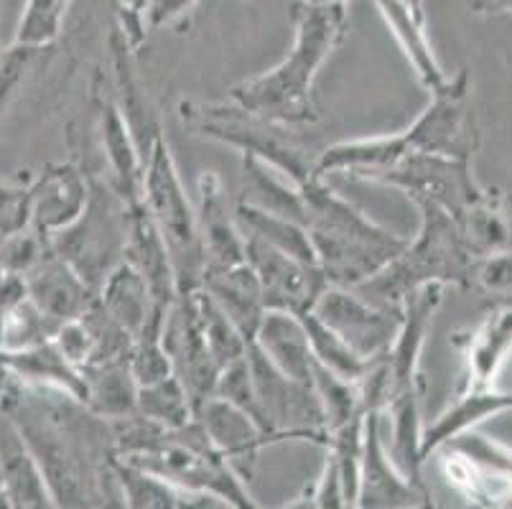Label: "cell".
Listing matches in <instances>:
<instances>
[{"mask_svg":"<svg viewBox=\"0 0 512 509\" xmlns=\"http://www.w3.org/2000/svg\"><path fill=\"white\" fill-rule=\"evenodd\" d=\"M0 408L16 420L34 451L57 507H125L115 476L113 420L69 392L26 385L11 375Z\"/></svg>","mask_w":512,"mask_h":509,"instance_id":"1","label":"cell"},{"mask_svg":"<svg viewBox=\"0 0 512 509\" xmlns=\"http://www.w3.org/2000/svg\"><path fill=\"white\" fill-rule=\"evenodd\" d=\"M293 28L291 51L268 72L230 87V100L265 120L301 128L321 115L314 82L347 34V3H296Z\"/></svg>","mask_w":512,"mask_h":509,"instance_id":"2","label":"cell"},{"mask_svg":"<svg viewBox=\"0 0 512 509\" xmlns=\"http://www.w3.org/2000/svg\"><path fill=\"white\" fill-rule=\"evenodd\" d=\"M304 202V227L329 286H362L393 263L411 240L377 224L319 176L304 184Z\"/></svg>","mask_w":512,"mask_h":509,"instance_id":"3","label":"cell"},{"mask_svg":"<svg viewBox=\"0 0 512 509\" xmlns=\"http://www.w3.org/2000/svg\"><path fill=\"white\" fill-rule=\"evenodd\" d=\"M418 212H421V230L413 240H408L406 250L393 263L385 265L375 278L355 288L380 306L403 311L408 296L428 283L469 288L474 255L454 214L436 204H418Z\"/></svg>","mask_w":512,"mask_h":509,"instance_id":"4","label":"cell"},{"mask_svg":"<svg viewBox=\"0 0 512 509\" xmlns=\"http://www.w3.org/2000/svg\"><path fill=\"white\" fill-rule=\"evenodd\" d=\"M181 123L202 138L222 143L240 151V156H253L271 163L278 171L304 186L314 179L316 156L301 143L291 128L265 120L235 102H181Z\"/></svg>","mask_w":512,"mask_h":509,"instance_id":"5","label":"cell"},{"mask_svg":"<svg viewBox=\"0 0 512 509\" xmlns=\"http://www.w3.org/2000/svg\"><path fill=\"white\" fill-rule=\"evenodd\" d=\"M141 204L169 245L171 260L176 268L179 293L197 291L202 286L204 250L199 235V219L192 199L186 196L184 184L179 179L171 148L164 133H158L146 156L143 171V196Z\"/></svg>","mask_w":512,"mask_h":509,"instance_id":"6","label":"cell"},{"mask_svg":"<svg viewBox=\"0 0 512 509\" xmlns=\"http://www.w3.org/2000/svg\"><path fill=\"white\" fill-rule=\"evenodd\" d=\"M130 214L133 204L125 202L110 181L90 176L87 207L69 227L51 237V247L77 270L87 286L100 291L107 275L125 260Z\"/></svg>","mask_w":512,"mask_h":509,"instance_id":"7","label":"cell"},{"mask_svg":"<svg viewBox=\"0 0 512 509\" xmlns=\"http://www.w3.org/2000/svg\"><path fill=\"white\" fill-rule=\"evenodd\" d=\"M248 362L255 385V420L268 443L309 441L327 448V418L314 385L283 375L253 342L248 347Z\"/></svg>","mask_w":512,"mask_h":509,"instance_id":"8","label":"cell"},{"mask_svg":"<svg viewBox=\"0 0 512 509\" xmlns=\"http://www.w3.org/2000/svg\"><path fill=\"white\" fill-rule=\"evenodd\" d=\"M400 133L411 153H434L472 163L482 146V133L472 110V84L467 69L449 74V82L431 92L426 110Z\"/></svg>","mask_w":512,"mask_h":509,"instance_id":"9","label":"cell"},{"mask_svg":"<svg viewBox=\"0 0 512 509\" xmlns=\"http://www.w3.org/2000/svg\"><path fill=\"white\" fill-rule=\"evenodd\" d=\"M370 181L403 191L416 207L436 204L454 217H459L484 189L474 181L472 163L434 153H408Z\"/></svg>","mask_w":512,"mask_h":509,"instance_id":"10","label":"cell"},{"mask_svg":"<svg viewBox=\"0 0 512 509\" xmlns=\"http://www.w3.org/2000/svg\"><path fill=\"white\" fill-rule=\"evenodd\" d=\"M311 314L319 316L360 357L370 359V362L380 359L393 347L400 321H403V311L398 308L380 306V303L360 296V291L355 288L342 286L324 288L319 301L311 308Z\"/></svg>","mask_w":512,"mask_h":509,"instance_id":"11","label":"cell"},{"mask_svg":"<svg viewBox=\"0 0 512 509\" xmlns=\"http://www.w3.org/2000/svg\"><path fill=\"white\" fill-rule=\"evenodd\" d=\"M245 260L258 275L268 311L309 314L321 291L329 286L316 263H306L253 237H245Z\"/></svg>","mask_w":512,"mask_h":509,"instance_id":"12","label":"cell"},{"mask_svg":"<svg viewBox=\"0 0 512 509\" xmlns=\"http://www.w3.org/2000/svg\"><path fill=\"white\" fill-rule=\"evenodd\" d=\"M164 347L171 357L174 375L186 387L194 408L212 398L222 367L212 357L199 324L194 291L179 293L164 321Z\"/></svg>","mask_w":512,"mask_h":509,"instance_id":"13","label":"cell"},{"mask_svg":"<svg viewBox=\"0 0 512 509\" xmlns=\"http://www.w3.org/2000/svg\"><path fill=\"white\" fill-rule=\"evenodd\" d=\"M426 482H413L390 459L383 438V413L367 410L365 443H362V469L357 507L362 509H408L431 507Z\"/></svg>","mask_w":512,"mask_h":509,"instance_id":"14","label":"cell"},{"mask_svg":"<svg viewBox=\"0 0 512 509\" xmlns=\"http://www.w3.org/2000/svg\"><path fill=\"white\" fill-rule=\"evenodd\" d=\"M444 291V283H428V286L418 288L408 296L393 347L380 357L385 370V387H388L385 403L400 395V392L423 390L418 364H421L423 347H426L428 329L434 324L436 311L444 301Z\"/></svg>","mask_w":512,"mask_h":509,"instance_id":"15","label":"cell"},{"mask_svg":"<svg viewBox=\"0 0 512 509\" xmlns=\"http://www.w3.org/2000/svg\"><path fill=\"white\" fill-rule=\"evenodd\" d=\"M90 199V174L72 163L49 166L29 189V227L54 237L82 214Z\"/></svg>","mask_w":512,"mask_h":509,"instance_id":"16","label":"cell"},{"mask_svg":"<svg viewBox=\"0 0 512 509\" xmlns=\"http://www.w3.org/2000/svg\"><path fill=\"white\" fill-rule=\"evenodd\" d=\"M197 420L214 448L230 461L242 479L253 474L258 454L265 446H271L258 420L220 395H212L197 405Z\"/></svg>","mask_w":512,"mask_h":509,"instance_id":"17","label":"cell"},{"mask_svg":"<svg viewBox=\"0 0 512 509\" xmlns=\"http://www.w3.org/2000/svg\"><path fill=\"white\" fill-rule=\"evenodd\" d=\"M199 189V235H202L204 268H227L245 263V235L237 224L235 207L230 204L225 184L214 171H204Z\"/></svg>","mask_w":512,"mask_h":509,"instance_id":"18","label":"cell"},{"mask_svg":"<svg viewBox=\"0 0 512 509\" xmlns=\"http://www.w3.org/2000/svg\"><path fill=\"white\" fill-rule=\"evenodd\" d=\"M97 118H100V140L107 161L105 179L123 196L128 204H141L143 196V171H146V153L130 130L123 110L113 95L100 97L97 102Z\"/></svg>","mask_w":512,"mask_h":509,"instance_id":"19","label":"cell"},{"mask_svg":"<svg viewBox=\"0 0 512 509\" xmlns=\"http://www.w3.org/2000/svg\"><path fill=\"white\" fill-rule=\"evenodd\" d=\"M23 280H26L31 301L57 324L79 319L97 298L95 288L87 286L77 270L67 260L59 258L54 247L46 252L44 260L34 270L23 275Z\"/></svg>","mask_w":512,"mask_h":509,"instance_id":"20","label":"cell"},{"mask_svg":"<svg viewBox=\"0 0 512 509\" xmlns=\"http://www.w3.org/2000/svg\"><path fill=\"white\" fill-rule=\"evenodd\" d=\"M0 474L13 507H57L34 451L18 431L16 420L3 408H0Z\"/></svg>","mask_w":512,"mask_h":509,"instance_id":"21","label":"cell"},{"mask_svg":"<svg viewBox=\"0 0 512 509\" xmlns=\"http://www.w3.org/2000/svg\"><path fill=\"white\" fill-rule=\"evenodd\" d=\"M454 342L467 364L464 387H495L497 375L512 354V306H495Z\"/></svg>","mask_w":512,"mask_h":509,"instance_id":"22","label":"cell"},{"mask_svg":"<svg viewBox=\"0 0 512 509\" xmlns=\"http://www.w3.org/2000/svg\"><path fill=\"white\" fill-rule=\"evenodd\" d=\"M125 263H130L151 286L153 298L158 306L171 308V303L179 298V283H176V268L171 260L169 245L164 235L151 219V214L143 209V204H133L130 214L128 247H125Z\"/></svg>","mask_w":512,"mask_h":509,"instance_id":"23","label":"cell"},{"mask_svg":"<svg viewBox=\"0 0 512 509\" xmlns=\"http://www.w3.org/2000/svg\"><path fill=\"white\" fill-rule=\"evenodd\" d=\"M202 288L212 296V301L235 321L237 329L253 342L255 331L265 316V298L260 280L248 260L227 268H204Z\"/></svg>","mask_w":512,"mask_h":509,"instance_id":"24","label":"cell"},{"mask_svg":"<svg viewBox=\"0 0 512 509\" xmlns=\"http://www.w3.org/2000/svg\"><path fill=\"white\" fill-rule=\"evenodd\" d=\"M505 410H512V395L507 392H497L495 387H462L449 408L434 423L423 426V459L428 461L441 446Z\"/></svg>","mask_w":512,"mask_h":509,"instance_id":"25","label":"cell"},{"mask_svg":"<svg viewBox=\"0 0 512 509\" xmlns=\"http://www.w3.org/2000/svg\"><path fill=\"white\" fill-rule=\"evenodd\" d=\"M253 344L276 364L278 370L296 380L311 382L314 352L304 319L291 311H265Z\"/></svg>","mask_w":512,"mask_h":509,"instance_id":"26","label":"cell"},{"mask_svg":"<svg viewBox=\"0 0 512 509\" xmlns=\"http://www.w3.org/2000/svg\"><path fill=\"white\" fill-rule=\"evenodd\" d=\"M0 367L18 382L41 387H57L69 392L82 403L87 400V382L77 364L64 357L62 349L54 344V339L36 347L21 349V352L0 354Z\"/></svg>","mask_w":512,"mask_h":509,"instance_id":"27","label":"cell"},{"mask_svg":"<svg viewBox=\"0 0 512 509\" xmlns=\"http://www.w3.org/2000/svg\"><path fill=\"white\" fill-rule=\"evenodd\" d=\"M375 3L380 8V16L388 23L390 34L395 36L408 64L416 72L418 82L426 87L428 95L441 90L449 82V74L444 72L426 39V16L413 11L406 0H375Z\"/></svg>","mask_w":512,"mask_h":509,"instance_id":"28","label":"cell"},{"mask_svg":"<svg viewBox=\"0 0 512 509\" xmlns=\"http://www.w3.org/2000/svg\"><path fill=\"white\" fill-rule=\"evenodd\" d=\"M97 298L107 308V314L113 316L133 339L151 324L158 311H169V308L158 306L148 280L125 260L107 275V280L97 291Z\"/></svg>","mask_w":512,"mask_h":509,"instance_id":"29","label":"cell"},{"mask_svg":"<svg viewBox=\"0 0 512 509\" xmlns=\"http://www.w3.org/2000/svg\"><path fill=\"white\" fill-rule=\"evenodd\" d=\"M467 247L474 258L512 247V194L497 189H482L479 196L459 217Z\"/></svg>","mask_w":512,"mask_h":509,"instance_id":"30","label":"cell"},{"mask_svg":"<svg viewBox=\"0 0 512 509\" xmlns=\"http://www.w3.org/2000/svg\"><path fill=\"white\" fill-rule=\"evenodd\" d=\"M240 202L268 209V212L281 214V217L293 219V222H306L304 186L288 179L283 171H278L271 163L260 161V158L242 156Z\"/></svg>","mask_w":512,"mask_h":509,"instance_id":"31","label":"cell"},{"mask_svg":"<svg viewBox=\"0 0 512 509\" xmlns=\"http://www.w3.org/2000/svg\"><path fill=\"white\" fill-rule=\"evenodd\" d=\"M115 476H118L120 492H123L125 507L133 509H184V507H227L222 499L212 494H199L181 489L166 482L164 476L153 471L133 466L128 461H115Z\"/></svg>","mask_w":512,"mask_h":509,"instance_id":"32","label":"cell"},{"mask_svg":"<svg viewBox=\"0 0 512 509\" xmlns=\"http://www.w3.org/2000/svg\"><path fill=\"white\" fill-rule=\"evenodd\" d=\"M133 44L128 41V36L123 31H115L113 34V64H115V102L123 110L125 120H128L130 130L141 143L143 153L148 156L151 151V143L156 140L158 133H164L158 120L151 115V107H148L146 90H143V82L136 72V64H133Z\"/></svg>","mask_w":512,"mask_h":509,"instance_id":"33","label":"cell"},{"mask_svg":"<svg viewBox=\"0 0 512 509\" xmlns=\"http://www.w3.org/2000/svg\"><path fill=\"white\" fill-rule=\"evenodd\" d=\"M82 375L87 382V408L107 420H120L136 413L138 382L130 372V359L90 364Z\"/></svg>","mask_w":512,"mask_h":509,"instance_id":"34","label":"cell"},{"mask_svg":"<svg viewBox=\"0 0 512 509\" xmlns=\"http://www.w3.org/2000/svg\"><path fill=\"white\" fill-rule=\"evenodd\" d=\"M235 217L245 237L268 242V245L278 247V250L288 252V255H296V258L306 260V263H316L314 245H311L309 232H306L301 222H293V219L273 214L268 209L253 207L248 202L235 204Z\"/></svg>","mask_w":512,"mask_h":509,"instance_id":"35","label":"cell"},{"mask_svg":"<svg viewBox=\"0 0 512 509\" xmlns=\"http://www.w3.org/2000/svg\"><path fill=\"white\" fill-rule=\"evenodd\" d=\"M311 385H314L321 408H324V418H327L329 433L347 426L349 420H355L367 413L360 380H347V377L327 370V367L316 362V359H314V372H311Z\"/></svg>","mask_w":512,"mask_h":509,"instance_id":"36","label":"cell"},{"mask_svg":"<svg viewBox=\"0 0 512 509\" xmlns=\"http://www.w3.org/2000/svg\"><path fill=\"white\" fill-rule=\"evenodd\" d=\"M136 413L164 428H181L197 418V408L176 375L138 387Z\"/></svg>","mask_w":512,"mask_h":509,"instance_id":"37","label":"cell"},{"mask_svg":"<svg viewBox=\"0 0 512 509\" xmlns=\"http://www.w3.org/2000/svg\"><path fill=\"white\" fill-rule=\"evenodd\" d=\"M194 303H197L199 324H202V334L204 339H207L209 352H212V357L217 359V364H220L222 370L230 367L232 362H237V359L245 357L250 342L245 339V334L237 329L235 321L212 301V296H209L202 286L194 291Z\"/></svg>","mask_w":512,"mask_h":509,"instance_id":"38","label":"cell"},{"mask_svg":"<svg viewBox=\"0 0 512 509\" xmlns=\"http://www.w3.org/2000/svg\"><path fill=\"white\" fill-rule=\"evenodd\" d=\"M301 319H304L306 331H309L311 352H314L316 362L324 364L327 370L337 372V375L347 377V380H362V377L370 372V367L375 362L360 357V354L349 347L337 331L329 329L319 316H314L309 311V314H304Z\"/></svg>","mask_w":512,"mask_h":509,"instance_id":"39","label":"cell"},{"mask_svg":"<svg viewBox=\"0 0 512 509\" xmlns=\"http://www.w3.org/2000/svg\"><path fill=\"white\" fill-rule=\"evenodd\" d=\"M67 3L69 0H29L13 44L36 46V49H46L54 44L62 31V16Z\"/></svg>","mask_w":512,"mask_h":509,"instance_id":"40","label":"cell"},{"mask_svg":"<svg viewBox=\"0 0 512 509\" xmlns=\"http://www.w3.org/2000/svg\"><path fill=\"white\" fill-rule=\"evenodd\" d=\"M469 288L490 296L495 306H512V247L474 258Z\"/></svg>","mask_w":512,"mask_h":509,"instance_id":"41","label":"cell"},{"mask_svg":"<svg viewBox=\"0 0 512 509\" xmlns=\"http://www.w3.org/2000/svg\"><path fill=\"white\" fill-rule=\"evenodd\" d=\"M306 504H309V507H321V509L349 507L342 469H339V461L334 459V454H329V451H327V461H324V469H321L319 479H316V484L311 487L309 502Z\"/></svg>","mask_w":512,"mask_h":509,"instance_id":"42","label":"cell"},{"mask_svg":"<svg viewBox=\"0 0 512 509\" xmlns=\"http://www.w3.org/2000/svg\"><path fill=\"white\" fill-rule=\"evenodd\" d=\"M29 227V189L0 186V235H16Z\"/></svg>","mask_w":512,"mask_h":509,"instance_id":"43","label":"cell"},{"mask_svg":"<svg viewBox=\"0 0 512 509\" xmlns=\"http://www.w3.org/2000/svg\"><path fill=\"white\" fill-rule=\"evenodd\" d=\"M197 0H151L146 6V28L169 26V23L179 21L181 16H186V11H192Z\"/></svg>","mask_w":512,"mask_h":509,"instance_id":"44","label":"cell"},{"mask_svg":"<svg viewBox=\"0 0 512 509\" xmlns=\"http://www.w3.org/2000/svg\"><path fill=\"white\" fill-rule=\"evenodd\" d=\"M467 6L477 16H512V0H467Z\"/></svg>","mask_w":512,"mask_h":509,"instance_id":"45","label":"cell"},{"mask_svg":"<svg viewBox=\"0 0 512 509\" xmlns=\"http://www.w3.org/2000/svg\"><path fill=\"white\" fill-rule=\"evenodd\" d=\"M406 3L413 8V11L421 13V16H423V0H406Z\"/></svg>","mask_w":512,"mask_h":509,"instance_id":"46","label":"cell"},{"mask_svg":"<svg viewBox=\"0 0 512 509\" xmlns=\"http://www.w3.org/2000/svg\"><path fill=\"white\" fill-rule=\"evenodd\" d=\"M6 377H8V372L0 367V395H3V390H6V382H8Z\"/></svg>","mask_w":512,"mask_h":509,"instance_id":"47","label":"cell"},{"mask_svg":"<svg viewBox=\"0 0 512 509\" xmlns=\"http://www.w3.org/2000/svg\"><path fill=\"white\" fill-rule=\"evenodd\" d=\"M306 3H319V6H324V3H347V0H306Z\"/></svg>","mask_w":512,"mask_h":509,"instance_id":"48","label":"cell"}]
</instances>
